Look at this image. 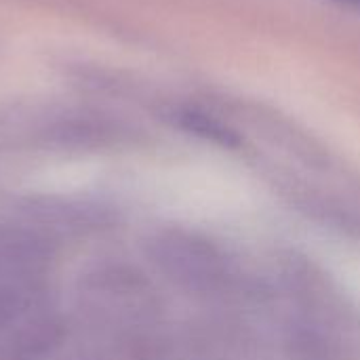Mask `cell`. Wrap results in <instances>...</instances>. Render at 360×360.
Here are the masks:
<instances>
[{
	"label": "cell",
	"instance_id": "2",
	"mask_svg": "<svg viewBox=\"0 0 360 360\" xmlns=\"http://www.w3.org/2000/svg\"><path fill=\"white\" fill-rule=\"evenodd\" d=\"M63 340V323L57 314H25L0 338V360H40Z\"/></svg>",
	"mask_w": 360,
	"mask_h": 360
},
{
	"label": "cell",
	"instance_id": "4",
	"mask_svg": "<svg viewBox=\"0 0 360 360\" xmlns=\"http://www.w3.org/2000/svg\"><path fill=\"white\" fill-rule=\"evenodd\" d=\"M335 2H344V4H360V0H335Z\"/></svg>",
	"mask_w": 360,
	"mask_h": 360
},
{
	"label": "cell",
	"instance_id": "1",
	"mask_svg": "<svg viewBox=\"0 0 360 360\" xmlns=\"http://www.w3.org/2000/svg\"><path fill=\"white\" fill-rule=\"evenodd\" d=\"M17 211L27 224L65 236L89 234L105 224V211L101 207L61 196H30Z\"/></svg>",
	"mask_w": 360,
	"mask_h": 360
},
{
	"label": "cell",
	"instance_id": "3",
	"mask_svg": "<svg viewBox=\"0 0 360 360\" xmlns=\"http://www.w3.org/2000/svg\"><path fill=\"white\" fill-rule=\"evenodd\" d=\"M173 122L190 135L224 148H238L243 143L240 135L230 124L198 108H177L173 112Z\"/></svg>",
	"mask_w": 360,
	"mask_h": 360
}]
</instances>
